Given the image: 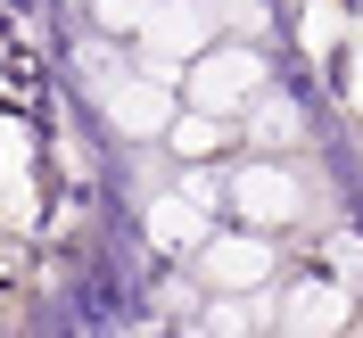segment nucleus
<instances>
[{
	"label": "nucleus",
	"instance_id": "f257e3e1",
	"mask_svg": "<svg viewBox=\"0 0 363 338\" xmlns=\"http://www.w3.org/2000/svg\"><path fill=\"white\" fill-rule=\"evenodd\" d=\"M174 83H182V108L231 116V124H240V116L272 91V67H264V50H256V42H206Z\"/></svg>",
	"mask_w": 363,
	"mask_h": 338
},
{
	"label": "nucleus",
	"instance_id": "39448f33",
	"mask_svg": "<svg viewBox=\"0 0 363 338\" xmlns=\"http://www.w3.org/2000/svg\"><path fill=\"white\" fill-rule=\"evenodd\" d=\"M99 116H108L124 140H165V124H174V91L157 83V74H99Z\"/></svg>",
	"mask_w": 363,
	"mask_h": 338
},
{
	"label": "nucleus",
	"instance_id": "f03ea898",
	"mask_svg": "<svg viewBox=\"0 0 363 338\" xmlns=\"http://www.w3.org/2000/svg\"><path fill=\"white\" fill-rule=\"evenodd\" d=\"M215 198L240 215V231H289V223H306L314 190H306L297 157H248V165H231L215 181Z\"/></svg>",
	"mask_w": 363,
	"mask_h": 338
},
{
	"label": "nucleus",
	"instance_id": "9b49d317",
	"mask_svg": "<svg viewBox=\"0 0 363 338\" xmlns=\"http://www.w3.org/2000/svg\"><path fill=\"white\" fill-rule=\"evenodd\" d=\"M157 9H165V0H91V17L108 25V33H140Z\"/></svg>",
	"mask_w": 363,
	"mask_h": 338
},
{
	"label": "nucleus",
	"instance_id": "1a4fd4ad",
	"mask_svg": "<svg viewBox=\"0 0 363 338\" xmlns=\"http://www.w3.org/2000/svg\"><path fill=\"white\" fill-rule=\"evenodd\" d=\"M206 206L190 198V190H165V198H149V240H157V248H199L206 240Z\"/></svg>",
	"mask_w": 363,
	"mask_h": 338
},
{
	"label": "nucleus",
	"instance_id": "7ed1b4c3",
	"mask_svg": "<svg viewBox=\"0 0 363 338\" xmlns=\"http://www.w3.org/2000/svg\"><path fill=\"white\" fill-rule=\"evenodd\" d=\"M190 256H199V281L215 297H256V289H272V256L281 248L264 231H206Z\"/></svg>",
	"mask_w": 363,
	"mask_h": 338
},
{
	"label": "nucleus",
	"instance_id": "6e6552de",
	"mask_svg": "<svg viewBox=\"0 0 363 338\" xmlns=\"http://www.w3.org/2000/svg\"><path fill=\"white\" fill-rule=\"evenodd\" d=\"M231 140H240V124H231V116H199V108H174V124H165V149H174V157H190V165L223 157Z\"/></svg>",
	"mask_w": 363,
	"mask_h": 338
},
{
	"label": "nucleus",
	"instance_id": "20e7f679",
	"mask_svg": "<svg viewBox=\"0 0 363 338\" xmlns=\"http://www.w3.org/2000/svg\"><path fill=\"white\" fill-rule=\"evenodd\" d=\"M347 322H355V289L347 281H297L281 305H264L272 338H347Z\"/></svg>",
	"mask_w": 363,
	"mask_h": 338
},
{
	"label": "nucleus",
	"instance_id": "0eeeda50",
	"mask_svg": "<svg viewBox=\"0 0 363 338\" xmlns=\"http://www.w3.org/2000/svg\"><path fill=\"white\" fill-rule=\"evenodd\" d=\"M240 140H248L256 157H289L297 140H306V116H297L289 99H272V91H264V99L240 116Z\"/></svg>",
	"mask_w": 363,
	"mask_h": 338
},
{
	"label": "nucleus",
	"instance_id": "9d476101",
	"mask_svg": "<svg viewBox=\"0 0 363 338\" xmlns=\"http://www.w3.org/2000/svg\"><path fill=\"white\" fill-rule=\"evenodd\" d=\"M206 338H264V305L256 297H215L206 305Z\"/></svg>",
	"mask_w": 363,
	"mask_h": 338
},
{
	"label": "nucleus",
	"instance_id": "423d86ee",
	"mask_svg": "<svg viewBox=\"0 0 363 338\" xmlns=\"http://www.w3.org/2000/svg\"><path fill=\"white\" fill-rule=\"evenodd\" d=\"M206 42H215V25H206V9H199V0H165L157 17L133 33V50L149 58V74H157V83H165V74H182Z\"/></svg>",
	"mask_w": 363,
	"mask_h": 338
}]
</instances>
